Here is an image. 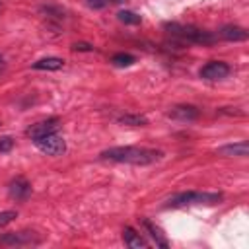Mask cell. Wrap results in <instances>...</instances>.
Returning <instances> with one entry per match:
<instances>
[{
  "mask_svg": "<svg viewBox=\"0 0 249 249\" xmlns=\"http://www.w3.org/2000/svg\"><path fill=\"white\" fill-rule=\"evenodd\" d=\"M161 156L163 154L160 150L140 148V146H115L99 154L101 160L117 161V163H132V165H148V163L158 161Z\"/></svg>",
  "mask_w": 249,
  "mask_h": 249,
  "instance_id": "6da1fadb",
  "label": "cell"
},
{
  "mask_svg": "<svg viewBox=\"0 0 249 249\" xmlns=\"http://www.w3.org/2000/svg\"><path fill=\"white\" fill-rule=\"evenodd\" d=\"M165 29L179 37L181 41H189V43H198V45H210L216 41V35L204 29H198L195 25H183V23H165Z\"/></svg>",
  "mask_w": 249,
  "mask_h": 249,
  "instance_id": "7a4b0ae2",
  "label": "cell"
},
{
  "mask_svg": "<svg viewBox=\"0 0 249 249\" xmlns=\"http://www.w3.org/2000/svg\"><path fill=\"white\" fill-rule=\"evenodd\" d=\"M222 200V193H179L167 200V208H181V206H191V204H216Z\"/></svg>",
  "mask_w": 249,
  "mask_h": 249,
  "instance_id": "3957f363",
  "label": "cell"
},
{
  "mask_svg": "<svg viewBox=\"0 0 249 249\" xmlns=\"http://www.w3.org/2000/svg\"><path fill=\"white\" fill-rule=\"evenodd\" d=\"M33 144L37 150H41L47 156H60L66 152V142L56 132H49V134H43L39 138H33Z\"/></svg>",
  "mask_w": 249,
  "mask_h": 249,
  "instance_id": "277c9868",
  "label": "cell"
},
{
  "mask_svg": "<svg viewBox=\"0 0 249 249\" xmlns=\"http://www.w3.org/2000/svg\"><path fill=\"white\" fill-rule=\"evenodd\" d=\"M31 243H39V237L33 231H10L0 235V245H6V247L31 245Z\"/></svg>",
  "mask_w": 249,
  "mask_h": 249,
  "instance_id": "5b68a950",
  "label": "cell"
},
{
  "mask_svg": "<svg viewBox=\"0 0 249 249\" xmlns=\"http://www.w3.org/2000/svg\"><path fill=\"white\" fill-rule=\"evenodd\" d=\"M230 74V64L222 60H210L200 68V78L204 80H222Z\"/></svg>",
  "mask_w": 249,
  "mask_h": 249,
  "instance_id": "8992f818",
  "label": "cell"
},
{
  "mask_svg": "<svg viewBox=\"0 0 249 249\" xmlns=\"http://www.w3.org/2000/svg\"><path fill=\"white\" fill-rule=\"evenodd\" d=\"M58 119L56 117H51V119H45V121H39V123H35V124H31L29 128H27V134L31 136V138H39V136H43V134H49V132H54L56 130V126H58Z\"/></svg>",
  "mask_w": 249,
  "mask_h": 249,
  "instance_id": "52a82bcc",
  "label": "cell"
},
{
  "mask_svg": "<svg viewBox=\"0 0 249 249\" xmlns=\"http://www.w3.org/2000/svg\"><path fill=\"white\" fill-rule=\"evenodd\" d=\"M8 193H10V196L16 198V200H25V198L29 196V193H31V185H29L23 177H16V179L10 183Z\"/></svg>",
  "mask_w": 249,
  "mask_h": 249,
  "instance_id": "ba28073f",
  "label": "cell"
},
{
  "mask_svg": "<svg viewBox=\"0 0 249 249\" xmlns=\"http://www.w3.org/2000/svg\"><path fill=\"white\" fill-rule=\"evenodd\" d=\"M218 154L220 156H226V158H233V156L235 158H245L249 154V144L245 140L235 142V144H226V146H222L218 150Z\"/></svg>",
  "mask_w": 249,
  "mask_h": 249,
  "instance_id": "9c48e42d",
  "label": "cell"
},
{
  "mask_svg": "<svg viewBox=\"0 0 249 249\" xmlns=\"http://www.w3.org/2000/svg\"><path fill=\"white\" fill-rule=\"evenodd\" d=\"M220 37L226 41H245L249 37V33L239 25H224L220 29Z\"/></svg>",
  "mask_w": 249,
  "mask_h": 249,
  "instance_id": "30bf717a",
  "label": "cell"
},
{
  "mask_svg": "<svg viewBox=\"0 0 249 249\" xmlns=\"http://www.w3.org/2000/svg\"><path fill=\"white\" fill-rule=\"evenodd\" d=\"M169 115L179 121H195L198 117V109L195 105H177L169 111Z\"/></svg>",
  "mask_w": 249,
  "mask_h": 249,
  "instance_id": "8fae6325",
  "label": "cell"
},
{
  "mask_svg": "<svg viewBox=\"0 0 249 249\" xmlns=\"http://www.w3.org/2000/svg\"><path fill=\"white\" fill-rule=\"evenodd\" d=\"M123 241H124V245L130 247V249H142V247H146V241H144V239L140 237V233H136V230H132L130 226L123 230Z\"/></svg>",
  "mask_w": 249,
  "mask_h": 249,
  "instance_id": "7c38bea8",
  "label": "cell"
},
{
  "mask_svg": "<svg viewBox=\"0 0 249 249\" xmlns=\"http://www.w3.org/2000/svg\"><path fill=\"white\" fill-rule=\"evenodd\" d=\"M35 70H60L64 66V60L58 58V56H47V58H41L37 62L31 64Z\"/></svg>",
  "mask_w": 249,
  "mask_h": 249,
  "instance_id": "4fadbf2b",
  "label": "cell"
},
{
  "mask_svg": "<svg viewBox=\"0 0 249 249\" xmlns=\"http://www.w3.org/2000/svg\"><path fill=\"white\" fill-rule=\"evenodd\" d=\"M142 226L148 230V233L152 235V239L156 241V245H160V247H167V239H165V235L161 233V230H160L154 222H150L148 218H142Z\"/></svg>",
  "mask_w": 249,
  "mask_h": 249,
  "instance_id": "5bb4252c",
  "label": "cell"
},
{
  "mask_svg": "<svg viewBox=\"0 0 249 249\" xmlns=\"http://www.w3.org/2000/svg\"><path fill=\"white\" fill-rule=\"evenodd\" d=\"M119 124H126V126H146L148 124V119L144 115H132V113H126V115H121L117 119Z\"/></svg>",
  "mask_w": 249,
  "mask_h": 249,
  "instance_id": "9a60e30c",
  "label": "cell"
},
{
  "mask_svg": "<svg viewBox=\"0 0 249 249\" xmlns=\"http://www.w3.org/2000/svg\"><path fill=\"white\" fill-rule=\"evenodd\" d=\"M136 62V58L128 53H117L113 58H111V64L117 66V68H124V66H132Z\"/></svg>",
  "mask_w": 249,
  "mask_h": 249,
  "instance_id": "2e32d148",
  "label": "cell"
},
{
  "mask_svg": "<svg viewBox=\"0 0 249 249\" xmlns=\"http://www.w3.org/2000/svg\"><path fill=\"white\" fill-rule=\"evenodd\" d=\"M117 18H119V21L128 23V25H138V23L142 21V18H140L138 14H134V12H130V10H123V12H119Z\"/></svg>",
  "mask_w": 249,
  "mask_h": 249,
  "instance_id": "e0dca14e",
  "label": "cell"
},
{
  "mask_svg": "<svg viewBox=\"0 0 249 249\" xmlns=\"http://www.w3.org/2000/svg\"><path fill=\"white\" fill-rule=\"evenodd\" d=\"M16 216H18V212H16V210H4V212H0V228H2V226H6V224H10Z\"/></svg>",
  "mask_w": 249,
  "mask_h": 249,
  "instance_id": "ac0fdd59",
  "label": "cell"
},
{
  "mask_svg": "<svg viewBox=\"0 0 249 249\" xmlns=\"http://www.w3.org/2000/svg\"><path fill=\"white\" fill-rule=\"evenodd\" d=\"M12 146H14V140L10 136H2L0 138V152H8Z\"/></svg>",
  "mask_w": 249,
  "mask_h": 249,
  "instance_id": "d6986e66",
  "label": "cell"
},
{
  "mask_svg": "<svg viewBox=\"0 0 249 249\" xmlns=\"http://www.w3.org/2000/svg\"><path fill=\"white\" fill-rule=\"evenodd\" d=\"M72 51H84V53H91V51H93V45H89V43H74V45H72Z\"/></svg>",
  "mask_w": 249,
  "mask_h": 249,
  "instance_id": "ffe728a7",
  "label": "cell"
},
{
  "mask_svg": "<svg viewBox=\"0 0 249 249\" xmlns=\"http://www.w3.org/2000/svg\"><path fill=\"white\" fill-rule=\"evenodd\" d=\"M86 2H88V6H89V8H95V10L105 8V6H107V0H86Z\"/></svg>",
  "mask_w": 249,
  "mask_h": 249,
  "instance_id": "44dd1931",
  "label": "cell"
},
{
  "mask_svg": "<svg viewBox=\"0 0 249 249\" xmlns=\"http://www.w3.org/2000/svg\"><path fill=\"white\" fill-rule=\"evenodd\" d=\"M107 2H113V4H123L124 0H107Z\"/></svg>",
  "mask_w": 249,
  "mask_h": 249,
  "instance_id": "7402d4cb",
  "label": "cell"
},
{
  "mask_svg": "<svg viewBox=\"0 0 249 249\" xmlns=\"http://www.w3.org/2000/svg\"><path fill=\"white\" fill-rule=\"evenodd\" d=\"M0 60H2V54H0Z\"/></svg>",
  "mask_w": 249,
  "mask_h": 249,
  "instance_id": "603a6c76",
  "label": "cell"
}]
</instances>
